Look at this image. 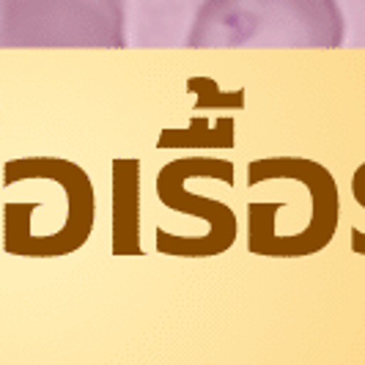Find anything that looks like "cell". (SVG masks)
<instances>
[{"label": "cell", "instance_id": "1", "mask_svg": "<svg viewBox=\"0 0 365 365\" xmlns=\"http://www.w3.org/2000/svg\"><path fill=\"white\" fill-rule=\"evenodd\" d=\"M247 173L283 192L277 201L247 203V247L258 256L299 258L327 247L338 228V187L324 165L299 157H267Z\"/></svg>", "mask_w": 365, "mask_h": 365}, {"label": "cell", "instance_id": "2", "mask_svg": "<svg viewBox=\"0 0 365 365\" xmlns=\"http://www.w3.org/2000/svg\"><path fill=\"white\" fill-rule=\"evenodd\" d=\"M346 25L335 0H206L190 47H338Z\"/></svg>", "mask_w": 365, "mask_h": 365}, {"label": "cell", "instance_id": "3", "mask_svg": "<svg viewBox=\"0 0 365 365\" xmlns=\"http://www.w3.org/2000/svg\"><path fill=\"white\" fill-rule=\"evenodd\" d=\"M201 160L203 157H195V160H179V163L165 165L160 170V176H157V195L173 212L206 220L212 242H215L217 253H222V250H228L234 245L237 217L225 203L215 201V198H203V195H195V192L187 190V176L201 165Z\"/></svg>", "mask_w": 365, "mask_h": 365}, {"label": "cell", "instance_id": "4", "mask_svg": "<svg viewBox=\"0 0 365 365\" xmlns=\"http://www.w3.org/2000/svg\"><path fill=\"white\" fill-rule=\"evenodd\" d=\"M351 195H354V201L365 209V165L357 168V173H354V179H351Z\"/></svg>", "mask_w": 365, "mask_h": 365}]
</instances>
